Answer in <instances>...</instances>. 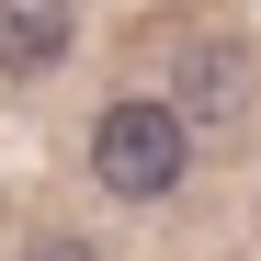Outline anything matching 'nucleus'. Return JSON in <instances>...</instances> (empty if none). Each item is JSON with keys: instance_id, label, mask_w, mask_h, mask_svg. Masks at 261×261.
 I'll use <instances>...</instances> for the list:
<instances>
[{"instance_id": "obj_2", "label": "nucleus", "mask_w": 261, "mask_h": 261, "mask_svg": "<svg viewBox=\"0 0 261 261\" xmlns=\"http://www.w3.org/2000/svg\"><path fill=\"white\" fill-rule=\"evenodd\" d=\"M170 102L193 114V137H227V125H250V114H261V57L239 46V34L193 23L182 46H170Z\"/></svg>"}, {"instance_id": "obj_4", "label": "nucleus", "mask_w": 261, "mask_h": 261, "mask_svg": "<svg viewBox=\"0 0 261 261\" xmlns=\"http://www.w3.org/2000/svg\"><path fill=\"white\" fill-rule=\"evenodd\" d=\"M23 261H102V250H91V239H68V227H46V239H34Z\"/></svg>"}, {"instance_id": "obj_1", "label": "nucleus", "mask_w": 261, "mask_h": 261, "mask_svg": "<svg viewBox=\"0 0 261 261\" xmlns=\"http://www.w3.org/2000/svg\"><path fill=\"white\" fill-rule=\"evenodd\" d=\"M80 148H91V182L114 204H170V193L193 182V148L204 137H193V114L170 102V91H114Z\"/></svg>"}, {"instance_id": "obj_3", "label": "nucleus", "mask_w": 261, "mask_h": 261, "mask_svg": "<svg viewBox=\"0 0 261 261\" xmlns=\"http://www.w3.org/2000/svg\"><path fill=\"white\" fill-rule=\"evenodd\" d=\"M80 34V0H0V80H46Z\"/></svg>"}]
</instances>
